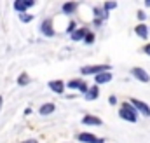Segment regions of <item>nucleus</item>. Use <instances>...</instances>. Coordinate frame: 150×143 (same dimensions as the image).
Here are the masks:
<instances>
[{
    "instance_id": "1",
    "label": "nucleus",
    "mask_w": 150,
    "mask_h": 143,
    "mask_svg": "<svg viewBox=\"0 0 150 143\" xmlns=\"http://www.w3.org/2000/svg\"><path fill=\"white\" fill-rule=\"evenodd\" d=\"M119 117L122 119V120H126V122H136L138 120V110L133 107L129 101H124V103H120V107H119Z\"/></svg>"
},
{
    "instance_id": "2",
    "label": "nucleus",
    "mask_w": 150,
    "mask_h": 143,
    "mask_svg": "<svg viewBox=\"0 0 150 143\" xmlns=\"http://www.w3.org/2000/svg\"><path fill=\"white\" fill-rule=\"evenodd\" d=\"M112 70V65H84L82 68H80V75L82 77H87V75H93V77H96V75H100V73H103V72H110Z\"/></svg>"
},
{
    "instance_id": "3",
    "label": "nucleus",
    "mask_w": 150,
    "mask_h": 143,
    "mask_svg": "<svg viewBox=\"0 0 150 143\" xmlns=\"http://www.w3.org/2000/svg\"><path fill=\"white\" fill-rule=\"evenodd\" d=\"M89 84L84 80V79H72V80H68L67 82V89H72V91H80V93H87L89 91Z\"/></svg>"
},
{
    "instance_id": "4",
    "label": "nucleus",
    "mask_w": 150,
    "mask_h": 143,
    "mask_svg": "<svg viewBox=\"0 0 150 143\" xmlns=\"http://www.w3.org/2000/svg\"><path fill=\"white\" fill-rule=\"evenodd\" d=\"M75 140H77V142H80V143H105L103 138H100V136H96L94 133H89V131L77 133Z\"/></svg>"
},
{
    "instance_id": "5",
    "label": "nucleus",
    "mask_w": 150,
    "mask_h": 143,
    "mask_svg": "<svg viewBox=\"0 0 150 143\" xmlns=\"http://www.w3.org/2000/svg\"><path fill=\"white\" fill-rule=\"evenodd\" d=\"M40 33L44 37H47V38H52V37L56 35V30L52 26V18H45L40 23Z\"/></svg>"
},
{
    "instance_id": "6",
    "label": "nucleus",
    "mask_w": 150,
    "mask_h": 143,
    "mask_svg": "<svg viewBox=\"0 0 150 143\" xmlns=\"http://www.w3.org/2000/svg\"><path fill=\"white\" fill-rule=\"evenodd\" d=\"M129 73H131L138 82H143V84H149V82H150L149 72L145 70V68H142V67H133V68L129 70Z\"/></svg>"
},
{
    "instance_id": "7",
    "label": "nucleus",
    "mask_w": 150,
    "mask_h": 143,
    "mask_svg": "<svg viewBox=\"0 0 150 143\" xmlns=\"http://www.w3.org/2000/svg\"><path fill=\"white\" fill-rule=\"evenodd\" d=\"M35 5V0H14V4H12V7H14V11L18 12V14H25L30 7H33Z\"/></svg>"
},
{
    "instance_id": "8",
    "label": "nucleus",
    "mask_w": 150,
    "mask_h": 143,
    "mask_svg": "<svg viewBox=\"0 0 150 143\" xmlns=\"http://www.w3.org/2000/svg\"><path fill=\"white\" fill-rule=\"evenodd\" d=\"M47 87H49L52 93H56V94H63L65 89H67V82H63L61 79H52V80L47 82Z\"/></svg>"
},
{
    "instance_id": "9",
    "label": "nucleus",
    "mask_w": 150,
    "mask_h": 143,
    "mask_svg": "<svg viewBox=\"0 0 150 143\" xmlns=\"http://www.w3.org/2000/svg\"><path fill=\"white\" fill-rule=\"evenodd\" d=\"M129 103L138 110V113H143L145 117H150V107L145 101H142V100H138V98H129Z\"/></svg>"
},
{
    "instance_id": "10",
    "label": "nucleus",
    "mask_w": 150,
    "mask_h": 143,
    "mask_svg": "<svg viewBox=\"0 0 150 143\" xmlns=\"http://www.w3.org/2000/svg\"><path fill=\"white\" fill-rule=\"evenodd\" d=\"M82 124H84V126H94V127H100V126H103V120H101L100 117H96V115L86 113V115L82 117Z\"/></svg>"
},
{
    "instance_id": "11",
    "label": "nucleus",
    "mask_w": 150,
    "mask_h": 143,
    "mask_svg": "<svg viewBox=\"0 0 150 143\" xmlns=\"http://www.w3.org/2000/svg\"><path fill=\"white\" fill-rule=\"evenodd\" d=\"M134 33H136V37H140L142 40H147L150 37V26H147L145 23H138L134 26Z\"/></svg>"
},
{
    "instance_id": "12",
    "label": "nucleus",
    "mask_w": 150,
    "mask_h": 143,
    "mask_svg": "<svg viewBox=\"0 0 150 143\" xmlns=\"http://www.w3.org/2000/svg\"><path fill=\"white\" fill-rule=\"evenodd\" d=\"M89 33V28H86V26H80V28H77L74 33L70 35V38L74 40V42H84V38L86 35Z\"/></svg>"
},
{
    "instance_id": "13",
    "label": "nucleus",
    "mask_w": 150,
    "mask_h": 143,
    "mask_svg": "<svg viewBox=\"0 0 150 143\" xmlns=\"http://www.w3.org/2000/svg\"><path fill=\"white\" fill-rule=\"evenodd\" d=\"M112 79H113L112 72H103V73H100V75L94 77V82H96V86H101V84H108V82H112Z\"/></svg>"
},
{
    "instance_id": "14",
    "label": "nucleus",
    "mask_w": 150,
    "mask_h": 143,
    "mask_svg": "<svg viewBox=\"0 0 150 143\" xmlns=\"http://www.w3.org/2000/svg\"><path fill=\"white\" fill-rule=\"evenodd\" d=\"M84 96H86V100H87V101H94V100H98V98H100V86H96V84H94V86H91V87H89V91H87Z\"/></svg>"
},
{
    "instance_id": "15",
    "label": "nucleus",
    "mask_w": 150,
    "mask_h": 143,
    "mask_svg": "<svg viewBox=\"0 0 150 143\" xmlns=\"http://www.w3.org/2000/svg\"><path fill=\"white\" fill-rule=\"evenodd\" d=\"M54 110H56V105H54V103H51V101H47V103L40 105V108H38V113H40L42 117H45V115H51Z\"/></svg>"
},
{
    "instance_id": "16",
    "label": "nucleus",
    "mask_w": 150,
    "mask_h": 143,
    "mask_svg": "<svg viewBox=\"0 0 150 143\" xmlns=\"http://www.w3.org/2000/svg\"><path fill=\"white\" fill-rule=\"evenodd\" d=\"M77 2H65L63 5H61V11H63V14H67V16H72L75 14V11H77Z\"/></svg>"
},
{
    "instance_id": "17",
    "label": "nucleus",
    "mask_w": 150,
    "mask_h": 143,
    "mask_svg": "<svg viewBox=\"0 0 150 143\" xmlns=\"http://www.w3.org/2000/svg\"><path fill=\"white\" fill-rule=\"evenodd\" d=\"M93 11H94L96 19H101V21H107V19H108V12L103 9V5H98V7H94Z\"/></svg>"
},
{
    "instance_id": "18",
    "label": "nucleus",
    "mask_w": 150,
    "mask_h": 143,
    "mask_svg": "<svg viewBox=\"0 0 150 143\" xmlns=\"http://www.w3.org/2000/svg\"><path fill=\"white\" fill-rule=\"evenodd\" d=\"M32 82V79H30V75L26 73V72H21L19 73V77H18V86H21V87H25V86H28Z\"/></svg>"
},
{
    "instance_id": "19",
    "label": "nucleus",
    "mask_w": 150,
    "mask_h": 143,
    "mask_svg": "<svg viewBox=\"0 0 150 143\" xmlns=\"http://www.w3.org/2000/svg\"><path fill=\"white\" fill-rule=\"evenodd\" d=\"M18 16H19V21H21V23H30V21H33V14H28V12L18 14Z\"/></svg>"
},
{
    "instance_id": "20",
    "label": "nucleus",
    "mask_w": 150,
    "mask_h": 143,
    "mask_svg": "<svg viewBox=\"0 0 150 143\" xmlns=\"http://www.w3.org/2000/svg\"><path fill=\"white\" fill-rule=\"evenodd\" d=\"M94 38H96V35H94V32H91V30H89V33L86 35V38H84V44L91 45V44H94Z\"/></svg>"
},
{
    "instance_id": "21",
    "label": "nucleus",
    "mask_w": 150,
    "mask_h": 143,
    "mask_svg": "<svg viewBox=\"0 0 150 143\" xmlns=\"http://www.w3.org/2000/svg\"><path fill=\"white\" fill-rule=\"evenodd\" d=\"M103 9H105L107 12H110L113 9H117V2H103Z\"/></svg>"
},
{
    "instance_id": "22",
    "label": "nucleus",
    "mask_w": 150,
    "mask_h": 143,
    "mask_svg": "<svg viewBox=\"0 0 150 143\" xmlns=\"http://www.w3.org/2000/svg\"><path fill=\"white\" fill-rule=\"evenodd\" d=\"M75 30H77V23H75V21H70V23H68V28H67V33L72 35Z\"/></svg>"
},
{
    "instance_id": "23",
    "label": "nucleus",
    "mask_w": 150,
    "mask_h": 143,
    "mask_svg": "<svg viewBox=\"0 0 150 143\" xmlns=\"http://www.w3.org/2000/svg\"><path fill=\"white\" fill-rule=\"evenodd\" d=\"M136 16H138V19H140V23H145V19H147V14H145V11H138L136 12Z\"/></svg>"
},
{
    "instance_id": "24",
    "label": "nucleus",
    "mask_w": 150,
    "mask_h": 143,
    "mask_svg": "<svg viewBox=\"0 0 150 143\" xmlns=\"http://www.w3.org/2000/svg\"><path fill=\"white\" fill-rule=\"evenodd\" d=\"M143 52H145L147 56H150V42H149V44H145V45H143Z\"/></svg>"
},
{
    "instance_id": "25",
    "label": "nucleus",
    "mask_w": 150,
    "mask_h": 143,
    "mask_svg": "<svg viewBox=\"0 0 150 143\" xmlns=\"http://www.w3.org/2000/svg\"><path fill=\"white\" fill-rule=\"evenodd\" d=\"M19 143H38L37 138H28V140H23V142H19Z\"/></svg>"
},
{
    "instance_id": "26",
    "label": "nucleus",
    "mask_w": 150,
    "mask_h": 143,
    "mask_svg": "<svg viewBox=\"0 0 150 143\" xmlns=\"http://www.w3.org/2000/svg\"><path fill=\"white\" fill-rule=\"evenodd\" d=\"M108 103H110V105H117V98H115V96H110V98H108Z\"/></svg>"
},
{
    "instance_id": "27",
    "label": "nucleus",
    "mask_w": 150,
    "mask_h": 143,
    "mask_svg": "<svg viewBox=\"0 0 150 143\" xmlns=\"http://www.w3.org/2000/svg\"><path fill=\"white\" fill-rule=\"evenodd\" d=\"M30 113H32V108L28 107V108H26V110H25V115H30Z\"/></svg>"
},
{
    "instance_id": "28",
    "label": "nucleus",
    "mask_w": 150,
    "mask_h": 143,
    "mask_svg": "<svg viewBox=\"0 0 150 143\" xmlns=\"http://www.w3.org/2000/svg\"><path fill=\"white\" fill-rule=\"evenodd\" d=\"M2 107H4V96L0 94V110H2Z\"/></svg>"
},
{
    "instance_id": "29",
    "label": "nucleus",
    "mask_w": 150,
    "mask_h": 143,
    "mask_svg": "<svg viewBox=\"0 0 150 143\" xmlns=\"http://www.w3.org/2000/svg\"><path fill=\"white\" fill-rule=\"evenodd\" d=\"M145 7H150V0H145Z\"/></svg>"
},
{
    "instance_id": "30",
    "label": "nucleus",
    "mask_w": 150,
    "mask_h": 143,
    "mask_svg": "<svg viewBox=\"0 0 150 143\" xmlns=\"http://www.w3.org/2000/svg\"><path fill=\"white\" fill-rule=\"evenodd\" d=\"M105 143H107V142H105Z\"/></svg>"
}]
</instances>
